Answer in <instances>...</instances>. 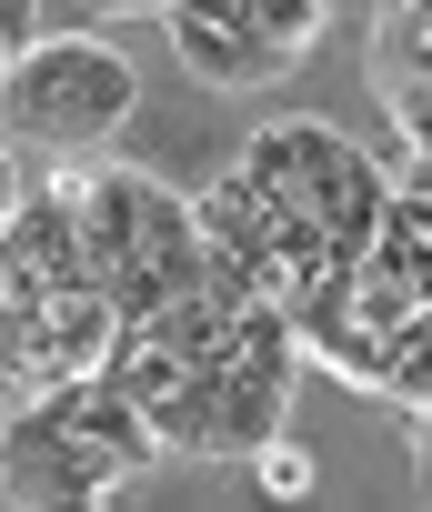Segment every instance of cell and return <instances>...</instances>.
Listing matches in <instances>:
<instances>
[{
  "label": "cell",
  "instance_id": "30bf717a",
  "mask_svg": "<svg viewBox=\"0 0 432 512\" xmlns=\"http://www.w3.org/2000/svg\"><path fill=\"white\" fill-rule=\"evenodd\" d=\"M91 11H111V0H91Z\"/></svg>",
  "mask_w": 432,
  "mask_h": 512
},
{
  "label": "cell",
  "instance_id": "52a82bcc",
  "mask_svg": "<svg viewBox=\"0 0 432 512\" xmlns=\"http://www.w3.org/2000/svg\"><path fill=\"white\" fill-rule=\"evenodd\" d=\"M242 462H252V482H262L272 502H302V492H312V452H302V442H282V432H272V442H252Z\"/></svg>",
  "mask_w": 432,
  "mask_h": 512
},
{
  "label": "cell",
  "instance_id": "277c9868",
  "mask_svg": "<svg viewBox=\"0 0 432 512\" xmlns=\"http://www.w3.org/2000/svg\"><path fill=\"white\" fill-rule=\"evenodd\" d=\"M161 31H171V51H181L201 81H222V91H252V81H282V71H292L272 41H252V31H232V21H201V11H161Z\"/></svg>",
  "mask_w": 432,
  "mask_h": 512
},
{
  "label": "cell",
  "instance_id": "7a4b0ae2",
  "mask_svg": "<svg viewBox=\"0 0 432 512\" xmlns=\"http://www.w3.org/2000/svg\"><path fill=\"white\" fill-rule=\"evenodd\" d=\"M0 422H11V462H0L11 502H61V512H81V502H111V492H121V462L91 452V442H81L71 422H51L41 402H11Z\"/></svg>",
  "mask_w": 432,
  "mask_h": 512
},
{
  "label": "cell",
  "instance_id": "5b68a950",
  "mask_svg": "<svg viewBox=\"0 0 432 512\" xmlns=\"http://www.w3.org/2000/svg\"><path fill=\"white\" fill-rule=\"evenodd\" d=\"M111 342H121V312H111L101 282H91V292H51V362H61V372H101Z\"/></svg>",
  "mask_w": 432,
  "mask_h": 512
},
{
  "label": "cell",
  "instance_id": "9c48e42d",
  "mask_svg": "<svg viewBox=\"0 0 432 512\" xmlns=\"http://www.w3.org/2000/svg\"><path fill=\"white\" fill-rule=\"evenodd\" d=\"M11 201H21V191H11V161H0V211H11Z\"/></svg>",
  "mask_w": 432,
  "mask_h": 512
},
{
  "label": "cell",
  "instance_id": "ba28073f",
  "mask_svg": "<svg viewBox=\"0 0 432 512\" xmlns=\"http://www.w3.org/2000/svg\"><path fill=\"white\" fill-rule=\"evenodd\" d=\"M31 21H41V0H0V51H31Z\"/></svg>",
  "mask_w": 432,
  "mask_h": 512
},
{
  "label": "cell",
  "instance_id": "3957f363",
  "mask_svg": "<svg viewBox=\"0 0 432 512\" xmlns=\"http://www.w3.org/2000/svg\"><path fill=\"white\" fill-rule=\"evenodd\" d=\"M131 241H141V262H151L161 302L201 292V231H191V201H181V191H161L151 171H131Z\"/></svg>",
  "mask_w": 432,
  "mask_h": 512
},
{
  "label": "cell",
  "instance_id": "8992f818",
  "mask_svg": "<svg viewBox=\"0 0 432 512\" xmlns=\"http://www.w3.org/2000/svg\"><path fill=\"white\" fill-rule=\"evenodd\" d=\"M242 31L272 41L282 61H302V51L322 41V0H242Z\"/></svg>",
  "mask_w": 432,
  "mask_h": 512
},
{
  "label": "cell",
  "instance_id": "6da1fadb",
  "mask_svg": "<svg viewBox=\"0 0 432 512\" xmlns=\"http://www.w3.org/2000/svg\"><path fill=\"white\" fill-rule=\"evenodd\" d=\"M131 101H141V81L111 41H41V51H11L0 121L31 141H111L131 121Z\"/></svg>",
  "mask_w": 432,
  "mask_h": 512
},
{
  "label": "cell",
  "instance_id": "8fae6325",
  "mask_svg": "<svg viewBox=\"0 0 432 512\" xmlns=\"http://www.w3.org/2000/svg\"><path fill=\"white\" fill-rule=\"evenodd\" d=\"M0 61H11V51H0Z\"/></svg>",
  "mask_w": 432,
  "mask_h": 512
}]
</instances>
